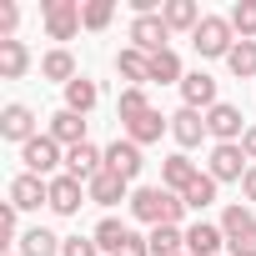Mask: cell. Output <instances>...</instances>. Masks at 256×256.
<instances>
[{"instance_id": "6da1fadb", "label": "cell", "mask_w": 256, "mask_h": 256, "mask_svg": "<svg viewBox=\"0 0 256 256\" xmlns=\"http://www.w3.org/2000/svg\"><path fill=\"white\" fill-rule=\"evenodd\" d=\"M131 216L146 221L151 231H156V226H181L186 201H181L176 191H166V186H141V191H131Z\"/></svg>"}, {"instance_id": "7a4b0ae2", "label": "cell", "mask_w": 256, "mask_h": 256, "mask_svg": "<svg viewBox=\"0 0 256 256\" xmlns=\"http://www.w3.org/2000/svg\"><path fill=\"white\" fill-rule=\"evenodd\" d=\"M191 46H196V56H201V60H226V56H231V46H236V30H231V20L206 16V20L191 30Z\"/></svg>"}, {"instance_id": "3957f363", "label": "cell", "mask_w": 256, "mask_h": 256, "mask_svg": "<svg viewBox=\"0 0 256 256\" xmlns=\"http://www.w3.org/2000/svg\"><path fill=\"white\" fill-rule=\"evenodd\" d=\"M206 131L216 136V146H236L246 131H251V126L241 120V110L236 106H226V100H216L211 110H206Z\"/></svg>"}, {"instance_id": "277c9868", "label": "cell", "mask_w": 256, "mask_h": 256, "mask_svg": "<svg viewBox=\"0 0 256 256\" xmlns=\"http://www.w3.org/2000/svg\"><path fill=\"white\" fill-rule=\"evenodd\" d=\"M40 16H46V36H50V40H70V36L86 26L76 0H46V6H40Z\"/></svg>"}, {"instance_id": "5b68a950", "label": "cell", "mask_w": 256, "mask_h": 256, "mask_svg": "<svg viewBox=\"0 0 256 256\" xmlns=\"http://www.w3.org/2000/svg\"><path fill=\"white\" fill-rule=\"evenodd\" d=\"M166 40H171V26L161 20V10H156V16H136V20H131V46H136V50L161 56V50H171Z\"/></svg>"}, {"instance_id": "8992f818", "label": "cell", "mask_w": 256, "mask_h": 256, "mask_svg": "<svg viewBox=\"0 0 256 256\" xmlns=\"http://www.w3.org/2000/svg\"><path fill=\"white\" fill-rule=\"evenodd\" d=\"M20 161H26V171H30V176H50L56 166H66V156H60V141H50V136H36V141H26V146H20Z\"/></svg>"}, {"instance_id": "52a82bcc", "label": "cell", "mask_w": 256, "mask_h": 256, "mask_svg": "<svg viewBox=\"0 0 256 256\" xmlns=\"http://www.w3.org/2000/svg\"><path fill=\"white\" fill-rule=\"evenodd\" d=\"M10 206H16V211L50 206V181H46V176H30V171H20V176L10 181Z\"/></svg>"}, {"instance_id": "ba28073f", "label": "cell", "mask_w": 256, "mask_h": 256, "mask_svg": "<svg viewBox=\"0 0 256 256\" xmlns=\"http://www.w3.org/2000/svg\"><path fill=\"white\" fill-rule=\"evenodd\" d=\"M86 201H90L86 181H76V176H50V211H56V216H76Z\"/></svg>"}, {"instance_id": "9c48e42d", "label": "cell", "mask_w": 256, "mask_h": 256, "mask_svg": "<svg viewBox=\"0 0 256 256\" xmlns=\"http://www.w3.org/2000/svg\"><path fill=\"white\" fill-rule=\"evenodd\" d=\"M0 136H6V141H16V146L36 141V116H30V106L10 100L6 110H0Z\"/></svg>"}, {"instance_id": "30bf717a", "label": "cell", "mask_w": 256, "mask_h": 256, "mask_svg": "<svg viewBox=\"0 0 256 256\" xmlns=\"http://www.w3.org/2000/svg\"><path fill=\"white\" fill-rule=\"evenodd\" d=\"M246 171H251V166H246L241 141H236V146H216V151H211V171H206V176H211L216 186H221V181H241Z\"/></svg>"}, {"instance_id": "8fae6325", "label": "cell", "mask_w": 256, "mask_h": 256, "mask_svg": "<svg viewBox=\"0 0 256 256\" xmlns=\"http://www.w3.org/2000/svg\"><path fill=\"white\" fill-rule=\"evenodd\" d=\"M141 166H146V161H141V146H136V141H110V146H106V171H116L120 181H136Z\"/></svg>"}, {"instance_id": "7c38bea8", "label": "cell", "mask_w": 256, "mask_h": 256, "mask_svg": "<svg viewBox=\"0 0 256 256\" xmlns=\"http://www.w3.org/2000/svg\"><path fill=\"white\" fill-rule=\"evenodd\" d=\"M100 171H106V151H96L90 141L66 151V176H76V181H96Z\"/></svg>"}, {"instance_id": "4fadbf2b", "label": "cell", "mask_w": 256, "mask_h": 256, "mask_svg": "<svg viewBox=\"0 0 256 256\" xmlns=\"http://www.w3.org/2000/svg\"><path fill=\"white\" fill-rule=\"evenodd\" d=\"M171 136H176V146H201V136H211V131H206V116L191 110V106H181V110L171 116Z\"/></svg>"}, {"instance_id": "5bb4252c", "label": "cell", "mask_w": 256, "mask_h": 256, "mask_svg": "<svg viewBox=\"0 0 256 256\" xmlns=\"http://www.w3.org/2000/svg\"><path fill=\"white\" fill-rule=\"evenodd\" d=\"M46 136H50V141H60L66 151H70V146H86V120H80L76 110H56Z\"/></svg>"}, {"instance_id": "9a60e30c", "label": "cell", "mask_w": 256, "mask_h": 256, "mask_svg": "<svg viewBox=\"0 0 256 256\" xmlns=\"http://www.w3.org/2000/svg\"><path fill=\"white\" fill-rule=\"evenodd\" d=\"M161 131H171V120H166L161 110H146V116H136V120H126V141H136V146L161 141Z\"/></svg>"}, {"instance_id": "2e32d148", "label": "cell", "mask_w": 256, "mask_h": 256, "mask_svg": "<svg viewBox=\"0 0 256 256\" xmlns=\"http://www.w3.org/2000/svg\"><path fill=\"white\" fill-rule=\"evenodd\" d=\"M181 96H186L191 110H211V106H216V80H211L206 70H191V76L181 80Z\"/></svg>"}, {"instance_id": "e0dca14e", "label": "cell", "mask_w": 256, "mask_h": 256, "mask_svg": "<svg viewBox=\"0 0 256 256\" xmlns=\"http://www.w3.org/2000/svg\"><path fill=\"white\" fill-rule=\"evenodd\" d=\"M221 241H226V231H221V226H211V221L186 226V251H191V256H216V251H221Z\"/></svg>"}, {"instance_id": "ac0fdd59", "label": "cell", "mask_w": 256, "mask_h": 256, "mask_svg": "<svg viewBox=\"0 0 256 256\" xmlns=\"http://www.w3.org/2000/svg\"><path fill=\"white\" fill-rule=\"evenodd\" d=\"M116 70H120L126 86H146V80H151V56L136 50V46H126V50L116 56Z\"/></svg>"}, {"instance_id": "d6986e66", "label": "cell", "mask_w": 256, "mask_h": 256, "mask_svg": "<svg viewBox=\"0 0 256 256\" xmlns=\"http://www.w3.org/2000/svg\"><path fill=\"white\" fill-rule=\"evenodd\" d=\"M126 186H131V181H120L116 171H100L96 181H86V191H90V201H96V206H116V201H131V196H126Z\"/></svg>"}, {"instance_id": "ffe728a7", "label": "cell", "mask_w": 256, "mask_h": 256, "mask_svg": "<svg viewBox=\"0 0 256 256\" xmlns=\"http://www.w3.org/2000/svg\"><path fill=\"white\" fill-rule=\"evenodd\" d=\"M196 176H201V171H196V161H191V156H166V166H161V186H166V191H176V196H181Z\"/></svg>"}, {"instance_id": "44dd1931", "label": "cell", "mask_w": 256, "mask_h": 256, "mask_svg": "<svg viewBox=\"0 0 256 256\" xmlns=\"http://www.w3.org/2000/svg\"><path fill=\"white\" fill-rule=\"evenodd\" d=\"M60 246H66V241H60L56 231H46V226H30V231L20 236V251H16V256H60Z\"/></svg>"}, {"instance_id": "7402d4cb", "label": "cell", "mask_w": 256, "mask_h": 256, "mask_svg": "<svg viewBox=\"0 0 256 256\" xmlns=\"http://www.w3.org/2000/svg\"><path fill=\"white\" fill-rule=\"evenodd\" d=\"M26 70H30L26 40H0V76H6V80H20Z\"/></svg>"}, {"instance_id": "603a6c76", "label": "cell", "mask_w": 256, "mask_h": 256, "mask_svg": "<svg viewBox=\"0 0 256 256\" xmlns=\"http://www.w3.org/2000/svg\"><path fill=\"white\" fill-rule=\"evenodd\" d=\"M161 20H166L171 30H196L206 16L196 10V0H166V6H161Z\"/></svg>"}, {"instance_id": "cb8c5ba5", "label": "cell", "mask_w": 256, "mask_h": 256, "mask_svg": "<svg viewBox=\"0 0 256 256\" xmlns=\"http://www.w3.org/2000/svg\"><path fill=\"white\" fill-rule=\"evenodd\" d=\"M40 76H46V80H60V86H70V80H76V56H70L66 46H56V50L40 60Z\"/></svg>"}, {"instance_id": "d4e9b609", "label": "cell", "mask_w": 256, "mask_h": 256, "mask_svg": "<svg viewBox=\"0 0 256 256\" xmlns=\"http://www.w3.org/2000/svg\"><path fill=\"white\" fill-rule=\"evenodd\" d=\"M146 246H151V256H181L186 251V231L181 226H156L146 236Z\"/></svg>"}, {"instance_id": "484cf974", "label": "cell", "mask_w": 256, "mask_h": 256, "mask_svg": "<svg viewBox=\"0 0 256 256\" xmlns=\"http://www.w3.org/2000/svg\"><path fill=\"white\" fill-rule=\"evenodd\" d=\"M100 100V90H96V80H86V76H76L70 86H66V110H76V116H86L90 106Z\"/></svg>"}, {"instance_id": "4316f807", "label": "cell", "mask_w": 256, "mask_h": 256, "mask_svg": "<svg viewBox=\"0 0 256 256\" xmlns=\"http://www.w3.org/2000/svg\"><path fill=\"white\" fill-rule=\"evenodd\" d=\"M126 236H131V226H126V221H116V216H106V221L96 226V236H90V241H96L100 251H110V256H116V251L126 246Z\"/></svg>"}, {"instance_id": "83f0119b", "label": "cell", "mask_w": 256, "mask_h": 256, "mask_svg": "<svg viewBox=\"0 0 256 256\" xmlns=\"http://www.w3.org/2000/svg\"><path fill=\"white\" fill-rule=\"evenodd\" d=\"M226 20H231V30H236L241 40H256V0H236Z\"/></svg>"}, {"instance_id": "f1b7e54d", "label": "cell", "mask_w": 256, "mask_h": 256, "mask_svg": "<svg viewBox=\"0 0 256 256\" xmlns=\"http://www.w3.org/2000/svg\"><path fill=\"white\" fill-rule=\"evenodd\" d=\"M221 231H226V241H236V236L256 231V216H251V206H226V216H221Z\"/></svg>"}, {"instance_id": "f546056e", "label": "cell", "mask_w": 256, "mask_h": 256, "mask_svg": "<svg viewBox=\"0 0 256 256\" xmlns=\"http://www.w3.org/2000/svg\"><path fill=\"white\" fill-rule=\"evenodd\" d=\"M226 66H231L236 80H241V76H256V40H236L231 56H226Z\"/></svg>"}, {"instance_id": "4dcf8cb0", "label": "cell", "mask_w": 256, "mask_h": 256, "mask_svg": "<svg viewBox=\"0 0 256 256\" xmlns=\"http://www.w3.org/2000/svg\"><path fill=\"white\" fill-rule=\"evenodd\" d=\"M181 201H186L191 211H206V206L216 201V181H211V176H196V181L181 191Z\"/></svg>"}, {"instance_id": "1f68e13d", "label": "cell", "mask_w": 256, "mask_h": 256, "mask_svg": "<svg viewBox=\"0 0 256 256\" xmlns=\"http://www.w3.org/2000/svg\"><path fill=\"white\" fill-rule=\"evenodd\" d=\"M110 16H116V0H86V6H80L86 30H106V26H110Z\"/></svg>"}, {"instance_id": "d6a6232c", "label": "cell", "mask_w": 256, "mask_h": 256, "mask_svg": "<svg viewBox=\"0 0 256 256\" xmlns=\"http://www.w3.org/2000/svg\"><path fill=\"white\" fill-rule=\"evenodd\" d=\"M151 80H186L181 76V60H176V50H161V56H151Z\"/></svg>"}, {"instance_id": "836d02e7", "label": "cell", "mask_w": 256, "mask_h": 256, "mask_svg": "<svg viewBox=\"0 0 256 256\" xmlns=\"http://www.w3.org/2000/svg\"><path fill=\"white\" fill-rule=\"evenodd\" d=\"M146 110H151V100H146L141 86H126V90H120V120H136V116H146Z\"/></svg>"}, {"instance_id": "e575fe53", "label": "cell", "mask_w": 256, "mask_h": 256, "mask_svg": "<svg viewBox=\"0 0 256 256\" xmlns=\"http://www.w3.org/2000/svg\"><path fill=\"white\" fill-rule=\"evenodd\" d=\"M100 246L96 241H86V236H66V246H60V256H96Z\"/></svg>"}, {"instance_id": "d590c367", "label": "cell", "mask_w": 256, "mask_h": 256, "mask_svg": "<svg viewBox=\"0 0 256 256\" xmlns=\"http://www.w3.org/2000/svg\"><path fill=\"white\" fill-rule=\"evenodd\" d=\"M0 241H20V236H16V206H10V201L0 206Z\"/></svg>"}, {"instance_id": "8d00e7d4", "label": "cell", "mask_w": 256, "mask_h": 256, "mask_svg": "<svg viewBox=\"0 0 256 256\" xmlns=\"http://www.w3.org/2000/svg\"><path fill=\"white\" fill-rule=\"evenodd\" d=\"M116 256H151V246H146V236H136V231H131V236H126V246H120Z\"/></svg>"}, {"instance_id": "74e56055", "label": "cell", "mask_w": 256, "mask_h": 256, "mask_svg": "<svg viewBox=\"0 0 256 256\" xmlns=\"http://www.w3.org/2000/svg\"><path fill=\"white\" fill-rule=\"evenodd\" d=\"M226 246H231V256H256V231H246V236H236Z\"/></svg>"}, {"instance_id": "f35d334b", "label": "cell", "mask_w": 256, "mask_h": 256, "mask_svg": "<svg viewBox=\"0 0 256 256\" xmlns=\"http://www.w3.org/2000/svg\"><path fill=\"white\" fill-rule=\"evenodd\" d=\"M241 151H246V161H256V126H251V131L241 136Z\"/></svg>"}, {"instance_id": "ab89813d", "label": "cell", "mask_w": 256, "mask_h": 256, "mask_svg": "<svg viewBox=\"0 0 256 256\" xmlns=\"http://www.w3.org/2000/svg\"><path fill=\"white\" fill-rule=\"evenodd\" d=\"M241 191H246V201H256V166L241 176Z\"/></svg>"}, {"instance_id": "60d3db41", "label": "cell", "mask_w": 256, "mask_h": 256, "mask_svg": "<svg viewBox=\"0 0 256 256\" xmlns=\"http://www.w3.org/2000/svg\"><path fill=\"white\" fill-rule=\"evenodd\" d=\"M181 256H191V251H181Z\"/></svg>"}]
</instances>
